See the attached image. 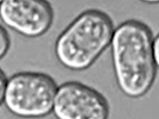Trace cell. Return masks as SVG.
Returning <instances> with one entry per match:
<instances>
[{
	"instance_id": "1",
	"label": "cell",
	"mask_w": 159,
	"mask_h": 119,
	"mask_svg": "<svg viewBox=\"0 0 159 119\" xmlns=\"http://www.w3.org/2000/svg\"><path fill=\"white\" fill-rule=\"evenodd\" d=\"M152 45L150 27L139 20H126L114 29L110 43L113 69L119 89L129 98L144 96L155 82L157 67Z\"/></svg>"
},
{
	"instance_id": "2",
	"label": "cell",
	"mask_w": 159,
	"mask_h": 119,
	"mask_svg": "<svg viewBox=\"0 0 159 119\" xmlns=\"http://www.w3.org/2000/svg\"><path fill=\"white\" fill-rule=\"evenodd\" d=\"M114 22L99 9L80 13L58 36L55 55L65 68L75 71L88 69L110 46Z\"/></svg>"
},
{
	"instance_id": "3",
	"label": "cell",
	"mask_w": 159,
	"mask_h": 119,
	"mask_svg": "<svg viewBox=\"0 0 159 119\" xmlns=\"http://www.w3.org/2000/svg\"><path fill=\"white\" fill-rule=\"evenodd\" d=\"M57 82L42 72H18L7 79L4 95L6 108L22 118H40L52 112Z\"/></svg>"
},
{
	"instance_id": "4",
	"label": "cell",
	"mask_w": 159,
	"mask_h": 119,
	"mask_svg": "<svg viewBox=\"0 0 159 119\" xmlns=\"http://www.w3.org/2000/svg\"><path fill=\"white\" fill-rule=\"evenodd\" d=\"M52 112L57 119H108L109 104L97 89L66 81L57 88Z\"/></svg>"
},
{
	"instance_id": "5",
	"label": "cell",
	"mask_w": 159,
	"mask_h": 119,
	"mask_svg": "<svg viewBox=\"0 0 159 119\" xmlns=\"http://www.w3.org/2000/svg\"><path fill=\"white\" fill-rule=\"evenodd\" d=\"M0 18L20 35L35 38L51 28L54 11L44 0H5L0 2Z\"/></svg>"
},
{
	"instance_id": "6",
	"label": "cell",
	"mask_w": 159,
	"mask_h": 119,
	"mask_svg": "<svg viewBox=\"0 0 159 119\" xmlns=\"http://www.w3.org/2000/svg\"><path fill=\"white\" fill-rule=\"evenodd\" d=\"M10 47V37L5 28L0 26V59H2Z\"/></svg>"
},
{
	"instance_id": "7",
	"label": "cell",
	"mask_w": 159,
	"mask_h": 119,
	"mask_svg": "<svg viewBox=\"0 0 159 119\" xmlns=\"http://www.w3.org/2000/svg\"><path fill=\"white\" fill-rule=\"evenodd\" d=\"M7 81V79L6 78V75L2 69H0V105L2 104V103H3V100H4Z\"/></svg>"
},
{
	"instance_id": "8",
	"label": "cell",
	"mask_w": 159,
	"mask_h": 119,
	"mask_svg": "<svg viewBox=\"0 0 159 119\" xmlns=\"http://www.w3.org/2000/svg\"><path fill=\"white\" fill-rule=\"evenodd\" d=\"M153 55L157 67L159 69V32L153 37Z\"/></svg>"
}]
</instances>
